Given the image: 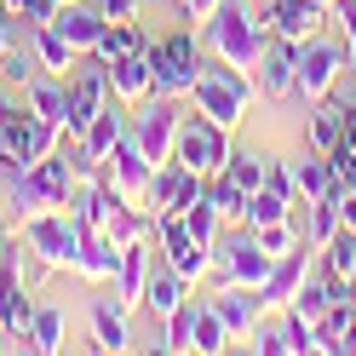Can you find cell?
I'll return each mask as SVG.
<instances>
[{
    "mask_svg": "<svg viewBox=\"0 0 356 356\" xmlns=\"http://www.w3.org/2000/svg\"><path fill=\"white\" fill-rule=\"evenodd\" d=\"M264 35L259 29V12L248 6V0H218L213 6V17L202 24V47L213 52V58H225V63H236V70H259V58H264Z\"/></svg>",
    "mask_w": 356,
    "mask_h": 356,
    "instance_id": "6da1fadb",
    "label": "cell"
},
{
    "mask_svg": "<svg viewBox=\"0 0 356 356\" xmlns=\"http://www.w3.org/2000/svg\"><path fill=\"white\" fill-rule=\"evenodd\" d=\"M259 92V81L248 75V70H236V63H225V58H202V75H195V86H190V98H195V109L202 115H213L218 127H241V109H248V98Z\"/></svg>",
    "mask_w": 356,
    "mask_h": 356,
    "instance_id": "7a4b0ae2",
    "label": "cell"
},
{
    "mask_svg": "<svg viewBox=\"0 0 356 356\" xmlns=\"http://www.w3.org/2000/svg\"><path fill=\"white\" fill-rule=\"evenodd\" d=\"M149 81H155V92H167V98H190V86L195 75H202V29H172L161 40H149Z\"/></svg>",
    "mask_w": 356,
    "mask_h": 356,
    "instance_id": "3957f363",
    "label": "cell"
},
{
    "mask_svg": "<svg viewBox=\"0 0 356 356\" xmlns=\"http://www.w3.org/2000/svg\"><path fill=\"white\" fill-rule=\"evenodd\" d=\"M230 127H218L213 115H184L178 121V138H172V161H184L190 172H202V178H213V172H225V161H230Z\"/></svg>",
    "mask_w": 356,
    "mask_h": 356,
    "instance_id": "277c9868",
    "label": "cell"
},
{
    "mask_svg": "<svg viewBox=\"0 0 356 356\" xmlns=\"http://www.w3.org/2000/svg\"><path fill=\"white\" fill-rule=\"evenodd\" d=\"M63 92H70V109H63V138L81 144L86 127H92V121L104 115V104H109V70H104V58H98V52H81V75L63 81Z\"/></svg>",
    "mask_w": 356,
    "mask_h": 356,
    "instance_id": "5b68a950",
    "label": "cell"
},
{
    "mask_svg": "<svg viewBox=\"0 0 356 356\" xmlns=\"http://www.w3.org/2000/svg\"><path fill=\"white\" fill-rule=\"evenodd\" d=\"M350 70V52L339 47V40H327V35H310V40H299V70H293V92L305 98V104H316V98H327L333 86H339V75Z\"/></svg>",
    "mask_w": 356,
    "mask_h": 356,
    "instance_id": "8992f818",
    "label": "cell"
},
{
    "mask_svg": "<svg viewBox=\"0 0 356 356\" xmlns=\"http://www.w3.org/2000/svg\"><path fill=\"white\" fill-rule=\"evenodd\" d=\"M155 253H161V264H172L190 287L213 276V248H202V241L190 236L184 213H155Z\"/></svg>",
    "mask_w": 356,
    "mask_h": 356,
    "instance_id": "52a82bcc",
    "label": "cell"
},
{
    "mask_svg": "<svg viewBox=\"0 0 356 356\" xmlns=\"http://www.w3.org/2000/svg\"><path fill=\"white\" fill-rule=\"evenodd\" d=\"M270 253L259 248V236L241 225L230 241L218 236V259H213V282L218 287H264V276H270Z\"/></svg>",
    "mask_w": 356,
    "mask_h": 356,
    "instance_id": "ba28073f",
    "label": "cell"
},
{
    "mask_svg": "<svg viewBox=\"0 0 356 356\" xmlns=\"http://www.w3.org/2000/svg\"><path fill=\"white\" fill-rule=\"evenodd\" d=\"M75 236L81 225L63 207H47V213H35L29 225H24V248L40 259V264H52V270H70V259H75Z\"/></svg>",
    "mask_w": 356,
    "mask_h": 356,
    "instance_id": "9c48e42d",
    "label": "cell"
},
{
    "mask_svg": "<svg viewBox=\"0 0 356 356\" xmlns=\"http://www.w3.org/2000/svg\"><path fill=\"white\" fill-rule=\"evenodd\" d=\"M29 316H35V299L24 282V248L6 241V253H0V327L12 339H29Z\"/></svg>",
    "mask_w": 356,
    "mask_h": 356,
    "instance_id": "30bf717a",
    "label": "cell"
},
{
    "mask_svg": "<svg viewBox=\"0 0 356 356\" xmlns=\"http://www.w3.org/2000/svg\"><path fill=\"white\" fill-rule=\"evenodd\" d=\"M178 98H167V92H149L144 104H138V115H132V132H138V144H144V155L155 167L161 161H172V138H178Z\"/></svg>",
    "mask_w": 356,
    "mask_h": 356,
    "instance_id": "8fae6325",
    "label": "cell"
},
{
    "mask_svg": "<svg viewBox=\"0 0 356 356\" xmlns=\"http://www.w3.org/2000/svg\"><path fill=\"white\" fill-rule=\"evenodd\" d=\"M104 172H109V184H115L127 202H138V207H144V190H149V178H155V161L144 155V144H138V132H132V121H127V132H121V144L109 149Z\"/></svg>",
    "mask_w": 356,
    "mask_h": 356,
    "instance_id": "7c38bea8",
    "label": "cell"
},
{
    "mask_svg": "<svg viewBox=\"0 0 356 356\" xmlns=\"http://www.w3.org/2000/svg\"><path fill=\"white\" fill-rule=\"evenodd\" d=\"M310 253H316V248L299 241V248H287V253L270 264V276H264V287H259V305H264V310H287V305L299 299V287L310 282Z\"/></svg>",
    "mask_w": 356,
    "mask_h": 356,
    "instance_id": "4fadbf2b",
    "label": "cell"
},
{
    "mask_svg": "<svg viewBox=\"0 0 356 356\" xmlns=\"http://www.w3.org/2000/svg\"><path fill=\"white\" fill-rule=\"evenodd\" d=\"M202 184H207V178L190 172L184 161H161L155 178H149V190H144V207L149 213H184L195 195H202Z\"/></svg>",
    "mask_w": 356,
    "mask_h": 356,
    "instance_id": "5bb4252c",
    "label": "cell"
},
{
    "mask_svg": "<svg viewBox=\"0 0 356 356\" xmlns=\"http://www.w3.org/2000/svg\"><path fill=\"white\" fill-rule=\"evenodd\" d=\"M293 70H299V40L270 35V40H264L259 70H253V81H259L264 98H287V92H293Z\"/></svg>",
    "mask_w": 356,
    "mask_h": 356,
    "instance_id": "9a60e30c",
    "label": "cell"
},
{
    "mask_svg": "<svg viewBox=\"0 0 356 356\" xmlns=\"http://www.w3.org/2000/svg\"><path fill=\"white\" fill-rule=\"evenodd\" d=\"M115 264H121V241H109L104 230H92V225H81V236H75V259H70V270H81L86 282H115Z\"/></svg>",
    "mask_w": 356,
    "mask_h": 356,
    "instance_id": "2e32d148",
    "label": "cell"
},
{
    "mask_svg": "<svg viewBox=\"0 0 356 356\" xmlns=\"http://www.w3.org/2000/svg\"><path fill=\"white\" fill-rule=\"evenodd\" d=\"M29 190H35L40 207H63V202H70V190H75V161H70V149L40 155V161L29 167Z\"/></svg>",
    "mask_w": 356,
    "mask_h": 356,
    "instance_id": "e0dca14e",
    "label": "cell"
},
{
    "mask_svg": "<svg viewBox=\"0 0 356 356\" xmlns=\"http://www.w3.org/2000/svg\"><path fill=\"white\" fill-rule=\"evenodd\" d=\"M104 24H109V17L98 12V0H70V6H58V17H52V29L70 40L75 52H92L98 35H104Z\"/></svg>",
    "mask_w": 356,
    "mask_h": 356,
    "instance_id": "ac0fdd59",
    "label": "cell"
},
{
    "mask_svg": "<svg viewBox=\"0 0 356 356\" xmlns=\"http://www.w3.org/2000/svg\"><path fill=\"white\" fill-rule=\"evenodd\" d=\"M109 70V98L115 104H144L149 92H155V81H149V52L138 47V52H127V58H115V63H104Z\"/></svg>",
    "mask_w": 356,
    "mask_h": 356,
    "instance_id": "d6986e66",
    "label": "cell"
},
{
    "mask_svg": "<svg viewBox=\"0 0 356 356\" xmlns=\"http://www.w3.org/2000/svg\"><path fill=\"white\" fill-rule=\"evenodd\" d=\"M149 241H127V248H121V264H115V299L132 310V305H144V287H149V270H155V264H149Z\"/></svg>",
    "mask_w": 356,
    "mask_h": 356,
    "instance_id": "ffe728a7",
    "label": "cell"
},
{
    "mask_svg": "<svg viewBox=\"0 0 356 356\" xmlns=\"http://www.w3.org/2000/svg\"><path fill=\"white\" fill-rule=\"evenodd\" d=\"M213 310H218V322L230 327V339H248V333L259 327V316H264V305H259V287H218Z\"/></svg>",
    "mask_w": 356,
    "mask_h": 356,
    "instance_id": "44dd1931",
    "label": "cell"
},
{
    "mask_svg": "<svg viewBox=\"0 0 356 356\" xmlns=\"http://www.w3.org/2000/svg\"><path fill=\"white\" fill-rule=\"evenodd\" d=\"M132 310L121 305V299H92L86 305V322H92V339H98V350H127L132 345Z\"/></svg>",
    "mask_w": 356,
    "mask_h": 356,
    "instance_id": "7402d4cb",
    "label": "cell"
},
{
    "mask_svg": "<svg viewBox=\"0 0 356 356\" xmlns=\"http://www.w3.org/2000/svg\"><path fill=\"white\" fill-rule=\"evenodd\" d=\"M29 52H35V63H40L47 75H70L75 63H81V52H75L52 24H29Z\"/></svg>",
    "mask_w": 356,
    "mask_h": 356,
    "instance_id": "603a6c76",
    "label": "cell"
},
{
    "mask_svg": "<svg viewBox=\"0 0 356 356\" xmlns=\"http://www.w3.org/2000/svg\"><path fill=\"white\" fill-rule=\"evenodd\" d=\"M24 109L35 121H52V127H63V109H70V92H63V75H47L40 70L29 86H24Z\"/></svg>",
    "mask_w": 356,
    "mask_h": 356,
    "instance_id": "cb8c5ba5",
    "label": "cell"
},
{
    "mask_svg": "<svg viewBox=\"0 0 356 356\" xmlns=\"http://www.w3.org/2000/svg\"><path fill=\"white\" fill-rule=\"evenodd\" d=\"M293 184H299V202H333L339 195V178H333V161L322 149H310L305 161L293 167Z\"/></svg>",
    "mask_w": 356,
    "mask_h": 356,
    "instance_id": "d4e9b609",
    "label": "cell"
},
{
    "mask_svg": "<svg viewBox=\"0 0 356 356\" xmlns=\"http://www.w3.org/2000/svg\"><path fill=\"white\" fill-rule=\"evenodd\" d=\"M195 316H202V305L184 299L172 316H161V327H155L149 350H195Z\"/></svg>",
    "mask_w": 356,
    "mask_h": 356,
    "instance_id": "484cf974",
    "label": "cell"
},
{
    "mask_svg": "<svg viewBox=\"0 0 356 356\" xmlns=\"http://www.w3.org/2000/svg\"><path fill=\"white\" fill-rule=\"evenodd\" d=\"M184 299H190V282L178 276L172 264H155V270H149V287H144V305L155 310V316H172Z\"/></svg>",
    "mask_w": 356,
    "mask_h": 356,
    "instance_id": "4316f807",
    "label": "cell"
},
{
    "mask_svg": "<svg viewBox=\"0 0 356 356\" xmlns=\"http://www.w3.org/2000/svg\"><path fill=\"white\" fill-rule=\"evenodd\" d=\"M121 132H127V115H121L115 104H104V115H98L92 127H86V138H81L86 161H92V167H104V161H109V149L121 144Z\"/></svg>",
    "mask_w": 356,
    "mask_h": 356,
    "instance_id": "83f0119b",
    "label": "cell"
},
{
    "mask_svg": "<svg viewBox=\"0 0 356 356\" xmlns=\"http://www.w3.org/2000/svg\"><path fill=\"white\" fill-rule=\"evenodd\" d=\"M339 132H345V98H316V104H310V149H333V144H339Z\"/></svg>",
    "mask_w": 356,
    "mask_h": 356,
    "instance_id": "f1b7e54d",
    "label": "cell"
},
{
    "mask_svg": "<svg viewBox=\"0 0 356 356\" xmlns=\"http://www.w3.org/2000/svg\"><path fill=\"white\" fill-rule=\"evenodd\" d=\"M63 333H70V316H63L58 305H35V316H29V345H24V350L52 356V350H63Z\"/></svg>",
    "mask_w": 356,
    "mask_h": 356,
    "instance_id": "f546056e",
    "label": "cell"
},
{
    "mask_svg": "<svg viewBox=\"0 0 356 356\" xmlns=\"http://www.w3.org/2000/svg\"><path fill=\"white\" fill-rule=\"evenodd\" d=\"M207 202L218 207L225 225H248V190H241L230 172H213V178H207Z\"/></svg>",
    "mask_w": 356,
    "mask_h": 356,
    "instance_id": "4dcf8cb0",
    "label": "cell"
},
{
    "mask_svg": "<svg viewBox=\"0 0 356 356\" xmlns=\"http://www.w3.org/2000/svg\"><path fill=\"white\" fill-rule=\"evenodd\" d=\"M350 327H356V305H350V299H333V305L322 310V316H316V339H322V356H327V350H345Z\"/></svg>",
    "mask_w": 356,
    "mask_h": 356,
    "instance_id": "1f68e13d",
    "label": "cell"
},
{
    "mask_svg": "<svg viewBox=\"0 0 356 356\" xmlns=\"http://www.w3.org/2000/svg\"><path fill=\"white\" fill-rule=\"evenodd\" d=\"M138 47H149V35L138 29V17H127V24H104V35H98V58L104 63H115V58H127V52H138Z\"/></svg>",
    "mask_w": 356,
    "mask_h": 356,
    "instance_id": "d6a6232c",
    "label": "cell"
},
{
    "mask_svg": "<svg viewBox=\"0 0 356 356\" xmlns=\"http://www.w3.org/2000/svg\"><path fill=\"white\" fill-rule=\"evenodd\" d=\"M184 225H190V236L202 241V248H213L218 253V236H225V218H218V207L207 202V184H202V195L184 207Z\"/></svg>",
    "mask_w": 356,
    "mask_h": 356,
    "instance_id": "836d02e7",
    "label": "cell"
},
{
    "mask_svg": "<svg viewBox=\"0 0 356 356\" xmlns=\"http://www.w3.org/2000/svg\"><path fill=\"white\" fill-rule=\"evenodd\" d=\"M322 270L339 276V282L350 287V276H356V230H339V236L322 248Z\"/></svg>",
    "mask_w": 356,
    "mask_h": 356,
    "instance_id": "e575fe53",
    "label": "cell"
},
{
    "mask_svg": "<svg viewBox=\"0 0 356 356\" xmlns=\"http://www.w3.org/2000/svg\"><path fill=\"white\" fill-rule=\"evenodd\" d=\"M293 213V202H287L282 190H270V184H259L253 195H248V225L259 230V225H276V218H287Z\"/></svg>",
    "mask_w": 356,
    "mask_h": 356,
    "instance_id": "d590c367",
    "label": "cell"
},
{
    "mask_svg": "<svg viewBox=\"0 0 356 356\" xmlns=\"http://www.w3.org/2000/svg\"><path fill=\"white\" fill-rule=\"evenodd\" d=\"M339 230H345V225H339V195H333V202H310V230H305V241H310V248L322 253Z\"/></svg>",
    "mask_w": 356,
    "mask_h": 356,
    "instance_id": "8d00e7d4",
    "label": "cell"
},
{
    "mask_svg": "<svg viewBox=\"0 0 356 356\" xmlns=\"http://www.w3.org/2000/svg\"><path fill=\"white\" fill-rule=\"evenodd\" d=\"M282 339L293 356H322V339H316V322H305L299 310H282Z\"/></svg>",
    "mask_w": 356,
    "mask_h": 356,
    "instance_id": "74e56055",
    "label": "cell"
},
{
    "mask_svg": "<svg viewBox=\"0 0 356 356\" xmlns=\"http://www.w3.org/2000/svg\"><path fill=\"white\" fill-rule=\"evenodd\" d=\"M225 172H230L236 184H241V190L253 195V190L264 184V155H253V149H230V161H225Z\"/></svg>",
    "mask_w": 356,
    "mask_h": 356,
    "instance_id": "f35d334b",
    "label": "cell"
},
{
    "mask_svg": "<svg viewBox=\"0 0 356 356\" xmlns=\"http://www.w3.org/2000/svg\"><path fill=\"white\" fill-rule=\"evenodd\" d=\"M225 345H230V327L218 322V310H213V305H202V316H195V350H207V356H213V350H225Z\"/></svg>",
    "mask_w": 356,
    "mask_h": 356,
    "instance_id": "ab89813d",
    "label": "cell"
},
{
    "mask_svg": "<svg viewBox=\"0 0 356 356\" xmlns=\"http://www.w3.org/2000/svg\"><path fill=\"white\" fill-rule=\"evenodd\" d=\"M35 70H40V63H35V52H29V47L0 52V81H6V86H29V81H35Z\"/></svg>",
    "mask_w": 356,
    "mask_h": 356,
    "instance_id": "60d3db41",
    "label": "cell"
},
{
    "mask_svg": "<svg viewBox=\"0 0 356 356\" xmlns=\"http://www.w3.org/2000/svg\"><path fill=\"white\" fill-rule=\"evenodd\" d=\"M248 230H253V225H248ZM253 236H259V248L270 253V259H282L287 248H299V241H293V225H287V218H276V225H259Z\"/></svg>",
    "mask_w": 356,
    "mask_h": 356,
    "instance_id": "b9f144b4",
    "label": "cell"
},
{
    "mask_svg": "<svg viewBox=\"0 0 356 356\" xmlns=\"http://www.w3.org/2000/svg\"><path fill=\"white\" fill-rule=\"evenodd\" d=\"M264 184H270V190H282L287 202H299V184H293V167H287L282 155H264Z\"/></svg>",
    "mask_w": 356,
    "mask_h": 356,
    "instance_id": "7bdbcfd3",
    "label": "cell"
},
{
    "mask_svg": "<svg viewBox=\"0 0 356 356\" xmlns=\"http://www.w3.org/2000/svg\"><path fill=\"white\" fill-rule=\"evenodd\" d=\"M248 339H253V350H259V356H287V339H282V327H264V322H259V327L248 333Z\"/></svg>",
    "mask_w": 356,
    "mask_h": 356,
    "instance_id": "ee69618b",
    "label": "cell"
},
{
    "mask_svg": "<svg viewBox=\"0 0 356 356\" xmlns=\"http://www.w3.org/2000/svg\"><path fill=\"white\" fill-rule=\"evenodd\" d=\"M144 0H98V12L109 17V24H127V17H138Z\"/></svg>",
    "mask_w": 356,
    "mask_h": 356,
    "instance_id": "f6af8a7d",
    "label": "cell"
},
{
    "mask_svg": "<svg viewBox=\"0 0 356 356\" xmlns=\"http://www.w3.org/2000/svg\"><path fill=\"white\" fill-rule=\"evenodd\" d=\"M52 17H58V0H29V12L17 24H52Z\"/></svg>",
    "mask_w": 356,
    "mask_h": 356,
    "instance_id": "bcb514c9",
    "label": "cell"
},
{
    "mask_svg": "<svg viewBox=\"0 0 356 356\" xmlns=\"http://www.w3.org/2000/svg\"><path fill=\"white\" fill-rule=\"evenodd\" d=\"M339 225L356 230V190H339Z\"/></svg>",
    "mask_w": 356,
    "mask_h": 356,
    "instance_id": "7dc6e473",
    "label": "cell"
},
{
    "mask_svg": "<svg viewBox=\"0 0 356 356\" xmlns=\"http://www.w3.org/2000/svg\"><path fill=\"white\" fill-rule=\"evenodd\" d=\"M12 24H17V17H0V52H12V47H17V40H12Z\"/></svg>",
    "mask_w": 356,
    "mask_h": 356,
    "instance_id": "c3c4849f",
    "label": "cell"
},
{
    "mask_svg": "<svg viewBox=\"0 0 356 356\" xmlns=\"http://www.w3.org/2000/svg\"><path fill=\"white\" fill-rule=\"evenodd\" d=\"M6 109H12V92H6V86H0V115H6Z\"/></svg>",
    "mask_w": 356,
    "mask_h": 356,
    "instance_id": "681fc988",
    "label": "cell"
},
{
    "mask_svg": "<svg viewBox=\"0 0 356 356\" xmlns=\"http://www.w3.org/2000/svg\"><path fill=\"white\" fill-rule=\"evenodd\" d=\"M0 350H12V333H6V327H0Z\"/></svg>",
    "mask_w": 356,
    "mask_h": 356,
    "instance_id": "f907efd6",
    "label": "cell"
},
{
    "mask_svg": "<svg viewBox=\"0 0 356 356\" xmlns=\"http://www.w3.org/2000/svg\"><path fill=\"white\" fill-rule=\"evenodd\" d=\"M0 253H6V225H0Z\"/></svg>",
    "mask_w": 356,
    "mask_h": 356,
    "instance_id": "816d5d0a",
    "label": "cell"
},
{
    "mask_svg": "<svg viewBox=\"0 0 356 356\" xmlns=\"http://www.w3.org/2000/svg\"><path fill=\"white\" fill-rule=\"evenodd\" d=\"M287 6H310V0H287Z\"/></svg>",
    "mask_w": 356,
    "mask_h": 356,
    "instance_id": "f5cc1de1",
    "label": "cell"
},
{
    "mask_svg": "<svg viewBox=\"0 0 356 356\" xmlns=\"http://www.w3.org/2000/svg\"><path fill=\"white\" fill-rule=\"evenodd\" d=\"M58 6H70V0H58Z\"/></svg>",
    "mask_w": 356,
    "mask_h": 356,
    "instance_id": "db71d44e",
    "label": "cell"
},
{
    "mask_svg": "<svg viewBox=\"0 0 356 356\" xmlns=\"http://www.w3.org/2000/svg\"><path fill=\"white\" fill-rule=\"evenodd\" d=\"M0 17H6V6H0Z\"/></svg>",
    "mask_w": 356,
    "mask_h": 356,
    "instance_id": "11a10c76",
    "label": "cell"
},
{
    "mask_svg": "<svg viewBox=\"0 0 356 356\" xmlns=\"http://www.w3.org/2000/svg\"><path fill=\"white\" fill-rule=\"evenodd\" d=\"M327 6H333V0H327Z\"/></svg>",
    "mask_w": 356,
    "mask_h": 356,
    "instance_id": "9f6ffc18",
    "label": "cell"
}]
</instances>
